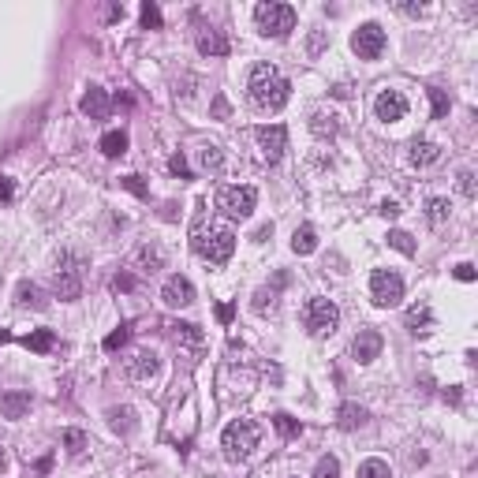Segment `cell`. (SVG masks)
I'll return each instance as SVG.
<instances>
[{"instance_id":"obj_9","label":"cell","mask_w":478,"mask_h":478,"mask_svg":"<svg viewBox=\"0 0 478 478\" xmlns=\"http://www.w3.org/2000/svg\"><path fill=\"white\" fill-rule=\"evenodd\" d=\"M374 112H378L381 124H396V119L407 116V98L400 90H381L378 101H374Z\"/></svg>"},{"instance_id":"obj_41","label":"cell","mask_w":478,"mask_h":478,"mask_svg":"<svg viewBox=\"0 0 478 478\" xmlns=\"http://www.w3.org/2000/svg\"><path fill=\"white\" fill-rule=\"evenodd\" d=\"M453 273H456V281H474V265L471 262H460Z\"/></svg>"},{"instance_id":"obj_21","label":"cell","mask_w":478,"mask_h":478,"mask_svg":"<svg viewBox=\"0 0 478 478\" xmlns=\"http://www.w3.org/2000/svg\"><path fill=\"white\" fill-rule=\"evenodd\" d=\"M363 422H366V411L358 404H340V411H337V426L340 430H355V426H363Z\"/></svg>"},{"instance_id":"obj_48","label":"cell","mask_w":478,"mask_h":478,"mask_svg":"<svg viewBox=\"0 0 478 478\" xmlns=\"http://www.w3.org/2000/svg\"><path fill=\"white\" fill-rule=\"evenodd\" d=\"M269 235H273V224H262V228L255 232V243H265Z\"/></svg>"},{"instance_id":"obj_23","label":"cell","mask_w":478,"mask_h":478,"mask_svg":"<svg viewBox=\"0 0 478 478\" xmlns=\"http://www.w3.org/2000/svg\"><path fill=\"white\" fill-rule=\"evenodd\" d=\"M101 153L105 157H124L127 153V135L124 131H105L101 135Z\"/></svg>"},{"instance_id":"obj_39","label":"cell","mask_w":478,"mask_h":478,"mask_svg":"<svg viewBox=\"0 0 478 478\" xmlns=\"http://www.w3.org/2000/svg\"><path fill=\"white\" fill-rule=\"evenodd\" d=\"M176 337L187 340V344H202V333H198V325H176Z\"/></svg>"},{"instance_id":"obj_18","label":"cell","mask_w":478,"mask_h":478,"mask_svg":"<svg viewBox=\"0 0 478 478\" xmlns=\"http://www.w3.org/2000/svg\"><path fill=\"white\" fill-rule=\"evenodd\" d=\"M0 411H4L8 419H23L26 411H30V392H4L0 396Z\"/></svg>"},{"instance_id":"obj_29","label":"cell","mask_w":478,"mask_h":478,"mask_svg":"<svg viewBox=\"0 0 478 478\" xmlns=\"http://www.w3.org/2000/svg\"><path fill=\"white\" fill-rule=\"evenodd\" d=\"M389 247H392V250H400V255H407V258L415 255V239H411L407 232H400V228H392V232H389Z\"/></svg>"},{"instance_id":"obj_12","label":"cell","mask_w":478,"mask_h":478,"mask_svg":"<svg viewBox=\"0 0 478 478\" xmlns=\"http://www.w3.org/2000/svg\"><path fill=\"white\" fill-rule=\"evenodd\" d=\"M161 299L168 303V307H191L194 303V284L187 281V276H168L165 288H161Z\"/></svg>"},{"instance_id":"obj_43","label":"cell","mask_w":478,"mask_h":478,"mask_svg":"<svg viewBox=\"0 0 478 478\" xmlns=\"http://www.w3.org/2000/svg\"><path fill=\"white\" fill-rule=\"evenodd\" d=\"M11 194H16V183H11L8 176H0V202H8Z\"/></svg>"},{"instance_id":"obj_22","label":"cell","mask_w":478,"mask_h":478,"mask_svg":"<svg viewBox=\"0 0 478 478\" xmlns=\"http://www.w3.org/2000/svg\"><path fill=\"white\" fill-rule=\"evenodd\" d=\"M157 355L153 351H139L135 355V363H131V378H139V381H146V378H153L157 374Z\"/></svg>"},{"instance_id":"obj_4","label":"cell","mask_w":478,"mask_h":478,"mask_svg":"<svg viewBox=\"0 0 478 478\" xmlns=\"http://www.w3.org/2000/svg\"><path fill=\"white\" fill-rule=\"evenodd\" d=\"M255 23H258V34L265 37H284L296 30V8L291 4H258L255 8Z\"/></svg>"},{"instance_id":"obj_34","label":"cell","mask_w":478,"mask_h":478,"mask_svg":"<svg viewBox=\"0 0 478 478\" xmlns=\"http://www.w3.org/2000/svg\"><path fill=\"white\" fill-rule=\"evenodd\" d=\"M142 26H150V30H157V26H161V8L150 4V0L142 4Z\"/></svg>"},{"instance_id":"obj_16","label":"cell","mask_w":478,"mask_h":478,"mask_svg":"<svg viewBox=\"0 0 478 478\" xmlns=\"http://www.w3.org/2000/svg\"><path fill=\"white\" fill-rule=\"evenodd\" d=\"M109 94H105V90L101 86H90L86 90V94H83V101H78V109H83L86 116H94V119H101L105 112H109Z\"/></svg>"},{"instance_id":"obj_11","label":"cell","mask_w":478,"mask_h":478,"mask_svg":"<svg viewBox=\"0 0 478 478\" xmlns=\"http://www.w3.org/2000/svg\"><path fill=\"white\" fill-rule=\"evenodd\" d=\"M381 333L378 329H358V337L351 340V355H355V363H374V358L381 355Z\"/></svg>"},{"instance_id":"obj_15","label":"cell","mask_w":478,"mask_h":478,"mask_svg":"<svg viewBox=\"0 0 478 478\" xmlns=\"http://www.w3.org/2000/svg\"><path fill=\"white\" fill-rule=\"evenodd\" d=\"M52 291H57V299H64V303H71V299L83 296V284H78V269H60L57 281H52Z\"/></svg>"},{"instance_id":"obj_3","label":"cell","mask_w":478,"mask_h":478,"mask_svg":"<svg viewBox=\"0 0 478 478\" xmlns=\"http://www.w3.org/2000/svg\"><path fill=\"white\" fill-rule=\"evenodd\" d=\"M191 247L202 255L206 262H214V265H224L232 258V250H235V235L228 228H217V232H206V224L198 221L194 224V232H191Z\"/></svg>"},{"instance_id":"obj_6","label":"cell","mask_w":478,"mask_h":478,"mask_svg":"<svg viewBox=\"0 0 478 478\" xmlns=\"http://www.w3.org/2000/svg\"><path fill=\"white\" fill-rule=\"evenodd\" d=\"M370 296L378 307H396L404 299V276L396 269H374L370 273Z\"/></svg>"},{"instance_id":"obj_26","label":"cell","mask_w":478,"mask_h":478,"mask_svg":"<svg viewBox=\"0 0 478 478\" xmlns=\"http://www.w3.org/2000/svg\"><path fill=\"white\" fill-rule=\"evenodd\" d=\"M358 478H392V471H389V463L385 460H363L358 463Z\"/></svg>"},{"instance_id":"obj_38","label":"cell","mask_w":478,"mask_h":478,"mask_svg":"<svg viewBox=\"0 0 478 478\" xmlns=\"http://www.w3.org/2000/svg\"><path fill=\"white\" fill-rule=\"evenodd\" d=\"M168 168L176 172L180 180H187V176H191V168H187V161H183V153H172V157H168Z\"/></svg>"},{"instance_id":"obj_37","label":"cell","mask_w":478,"mask_h":478,"mask_svg":"<svg viewBox=\"0 0 478 478\" xmlns=\"http://www.w3.org/2000/svg\"><path fill=\"white\" fill-rule=\"evenodd\" d=\"M430 98H433V116L441 119V116L448 112V98H445V90H437V86H433V90H430Z\"/></svg>"},{"instance_id":"obj_40","label":"cell","mask_w":478,"mask_h":478,"mask_svg":"<svg viewBox=\"0 0 478 478\" xmlns=\"http://www.w3.org/2000/svg\"><path fill=\"white\" fill-rule=\"evenodd\" d=\"M119 183H124V187H127L131 194H139V198H146V183H142V176H124V180H119Z\"/></svg>"},{"instance_id":"obj_8","label":"cell","mask_w":478,"mask_h":478,"mask_svg":"<svg viewBox=\"0 0 478 478\" xmlns=\"http://www.w3.org/2000/svg\"><path fill=\"white\" fill-rule=\"evenodd\" d=\"M351 49L358 52V60H378L381 52H385V30H381L378 23H363L351 34Z\"/></svg>"},{"instance_id":"obj_27","label":"cell","mask_w":478,"mask_h":478,"mask_svg":"<svg viewBox=\"0 0 478 478\" xmlns=\"http://www.w3.org/2000/svg\"><path fill=\"white\" fill-rule=\"evenodd\" d=\"M198 165H202L206 172H217L224 165V153H221V146H202L198 150Z\"/></svg>"},{"instance_id":"obj_14","label":"cell","mask_w":478,"mask_h":478,"mask_svg":"<svg viewBox=\"0 0 478 478\" xmlns=\"http://www.w3.org/2000/svg\"><path fill=\"white\" fill-rule=\"evenodd\" d=\"M194 45H198L202 57H224V52H228V42H224L221 30H214V26H202L198 37H194Z\"/></svg>"},{"instance_id":"obj_46","label":"cell","mask_w":478,"mask_h":478,"mask_svg":"<svg viewBox=\"0 0 478 478\" xmlns=\"http://www.w3.org/2000/svg\"><path fill=\"white\" fill-rule=\"evenodd\" d=\"M214 116L217 119H228V101H224V98H214Z\"/></svg>"},{"instance_id":"obj_35","label":"cell","mask_w":478,"mask_h":478,"mask_svg":"<svg viewBox=\"0 0 478 478\" xmlns=\"http://www.w3.org/2000/svg\"><path fill=\"white\" fill-rule=\"evenodd\" d=\"M64 445H68V453H71V456H78V453L86 448V437L78 433V430H68V433H64Z\"/></svg>"},{"instance_id":"obj_1","label":"cell","mask_w":478,"mask_h":478,"mask_svg":"<svg viewBox=\"0 0 478 478\" xmlns=\"http://www.w3.org/2000/svg\"><path fill=\"white\" fill-rule=\"evenodd\" d=\"M247 90H250V101H255L258 109H265V112L284 109L288 94H291L288 78L276 71L273 64H255V68H250V78H247Z\"/></svg>"},{"instance_id":"obj_30","label":"cell","mask_w":478,"mask_h":478,"mask_svg":"<svg viewBox=\"0 0 478 478\" xmlns=\"http://www.w3.org/2000/svg\"><path fill=\"white\" fill-rule=\"evenodd\" d=\"M250 307H255V314H269V310L276 307V291H273V288H258Z\"/></svg>"},{"instance_id":"obj_25","label":"cell","mask_w":478,"mask_h":478,"mask_svg":"<svg viewBox=\"0 0 478 478\" xmlns=\"http://www.w3.org/2000/svg\"><path fill=\"white\" fill-rule=\"evenodd\" d=\"M109 426L119 430V433H131V430H135V411H131V407H112L109 411Z\"/></svg>"},{"instance_id":"obj_24","label":"cell","mask_w":478,"mask_h":478,"mask_svg":"<svg viewBox=\"0 0 478 478\" xmlns=\"http://www.w3.org/2000/svg\"><path fill=\"white\" fill-rule=\"evenodd\" d=\"M16 303H19V307H34V310L45 307L42 291H37V284H30V281H23V284L16 288Z\"/></svg>"},{"instance_id":"obj_10","label":"cell","mask_w":478,"mask_h":478,"mask_svg":"<svg viewBox=\"0 0 478 478\" xmlns=\"http://www.w3.org/2000/svg\"><path fill=\"white\" fill-rule=\"evenodd\" d=\"M258 146H262V157L265 161H281V153H284V146H288V131L281 124H273V127H258Z\"/></svg>"},{"instance_id":"obj_32","label":"cell","mask_w":478,"mask_h":478,"mask_svg":"<svg viewBox=\"0 0 478 478\" xmlns=\"http://www.w3.org/2000/svg\"><path fill=\"white\" fill-rule=\"evenodd\" d=\"M448 198H430V209H426V217H430V224H445L448 221Z\"/></svg>"},{"instance_id":"obj_47","label":"cell","mask_w":478,"mask_h":478,"mask_svg":"<svg viewBox=\"0 0 478 478\" xmlns=\"http://www.w3.org/2000/svg\"><path fill=\"white\" fill-rule=\"evenodd\" d=\"M232 314H235V310H232V303H221V307H217V317H221V322H224V325H228V322H232Z\"/></svg>"},{"instance_id":"obj_19","label":"cell","mask_w":478,"mask_h":478,"mask_svg":"<svg viewBox=\"0 0 478 478\" xmlns=\"http://www.w3.org/2000/svg\"><path fill=\"white\" fill-rule=\"evenodd\" d=\"M291 250H296V255H314L317 250V232L310 224H303V228L291 232Z\"/></svg>"},{"instance_id":"obj_17","label":"cell","mask_w":478,"mask_h":478,"mask_svg":"<svg viewBox=\"0 0 478 478\" xmlns=\"http://www.w3.org/2000/svg\"><path fill=\"white\" fill-rule=\"evenodd\" d=\"M310 131L317 139H337L340 135V116L337 112H314L310 116Z\"/></svg>"},{"instance_id":"obj_13","label":"cell","mask_w":478,"mask_h":478,"mask_svg":"<svg viewBox=\"0 0 478 478\" xmlns=\"http://www.w3.org/2000/svg\"><path fill=\"white\" fill-rule=\"evenodd\" d=\"M407 157H411V165H415V168H430V165L441 161V146L426 142V139H415L407 146Z\"/></svg>"},{"instance_id":"obj_28","label":"cell","mask_w":478,"mask_h":478,"mask_svg":"<svg viewBox=\"0 0 478 478\" xmlns=\"http://www.w3.org/2000/svg\"><path fill=\"white\" fill-rule=\"evenodd\" d=\"M23 344H26L30 351H52V344H57V337H52L49 329H34V333L26 337Z\"/></svg>"},{"instance_id":"obj_45","label":"cell","mask_w":478,"mask_h":478,"mask_svg":"<svg viewBox=\"0 0 478 478\" xmlns=\"http://www.w3.org/2000/svg\"><path fill=\"white\" fill-rule=\"evenodd\" d=\"M112 288H116V291H131V288H135V276H127V273H124V276H116Z\"/></svg>"},{"instance_id":"obj_5","label":"cell","mask_w":478,"mask_h":478,"mask_svg":"<svg viewBox=\"0 0 478 478\" xmlns=\"http://www.w3.org/2000/svg\"><path fill=\"white\" fill-rule=\"evenodd\" d=\"M303 325H307V333L314 337V340H322V337H329L333 329L340 325V310H337V303L333 299H310L307 307H303Z\"/></svg>"},{"instance_id":"obj_2","label":"cell","mask_w":478,"mask_h":478,"mask_svg":"<svg viewBox=\"0 0 478 478\" xmlns=\"http://www.w3.org/2000/svg\"><path fill=\"white\" fill-rule=\"evenodd\" d=\"M221 448H224V460H228V463H243L258 448V426L250 419L228 422L224 433H221Z\"/></svg>"},{"instance_id":"obj_31","label":"cell","mask_w":478,"mask_h":478,"mask_svg":"<svg viewBox=\"0 0 478 478\" xmlns=\"http://www.w3.org/2000/svg\"><path fill=\"white\" fill-rule=\"evenodd\" d=\"M273 426H276V433H281V437H288V441H291V437H299V419H291V415H273Z\"/></svg>"},{"instance_id":"obj_49","label":"cell","mask_w":478,"mask_h":478,"mask_svg":"<svg viewBox=\"0 0 478 478\" xmlns=\"http://www.w3.org/2000/svg\"><path fill=\"white\" fill-rule=\"evenodd\" d=\"M404 11H407V16H422L426 8H422V4H404Z\"/></svg>"},{"instance_id":"obj_42","label":"cell","mask_w":478,"mask_h":478,"mask_svg":"<svg viewBox=\"0 0 478 478\" xmlns=\"http://www.w3.org/2000/svg\"><path fill=\"white\" fill-rule=\"evenodd\" d=\"M460 191L467 194V198L474 194V176H471V172H460Z\"/></svg>"},{"instance_id":"obj_36","label":"cell","mask_w":478,"mask_h":478,"mask_svg":"<svg viewBox=\"0 0 478 478\" xmlns=\"http://www.w3.org/2000/svg\"><path fill=\"white\" fill-rule=\"evenodd\" d=\"M127 337H131V329H127V325H119L116 333H109V337H105V351H116L119 344H127Z\"/></svg>"},{"instance_id":"obj_44","label":"cell","mask_w":478,"mask_h":478,"mask_svg":"<svg viewBox=\"0 0 478 478\" xmlns=\"http://www.w3.org/2000/svg\"><path fill=\"white\" fill-rule=\"evenodd\" d=\"M378 214L392 221V217H400V206H396V202H381V206H378Z\"/></svg>"},{"instance_id":"obj_50","label":"cell","mask_w":478,"mask_h":478,"mask_svg":"<svg viewBox=\"0 0 478 478\" xmlns=\"http://www.w3.org/2000/svg\"><path fill=\"white\" fill-rule=\"evenodd\" d=\"M0 467H4V453H0Z\"/></svg>"},{"instance_id":"obj_7","label":"cell","mask_w":478,"mask_h":478,"mask_svg":"<svg viewBox=\"0 0 478 478\" xmlns=\"http://www.w3.org/2000/svg\"><path fill=\"white\" fill-rule=\"evenodd\" d=\"M217 206L224 209L228 217H250L255 214V206H258V191L255 187H224L221 194H217Z\"/></svg>"},{"instance_id":"obj_33","label":"cell","mask_w":478,"mask_h":478,"mask_svg":"<svg viewBox=\"0 0 478 478\" xmlns=\"http://www.w3.org/2000/svg\"><path fill=\"white\" fill-rule=\"evenodd\" d=\"M314 478H340V460L337 456H322L314 467Z\"/></svg>"},{"instance_id":"obj_20","label":"cell","mask_w":478,"mask_h":478,"mask_svg":"<svg viewBox=\"0 0 478 478\" xmlns=\"http://www.w3.org/2000/svg\"><path fill=\"white\" fill-rule=\"evenodd\" d=\"M407 329H411L415 337H426L430 329H433V314H430L426 307H411V310H407Z\"/></svg>"}]
</instances>
